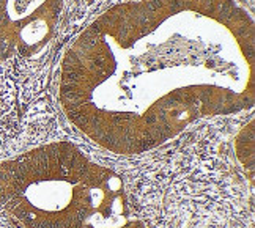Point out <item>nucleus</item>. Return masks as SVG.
Listing matches in <instances>:
<instances>
[{
  "label": "nucleus",
  "instance_id": "obj_1",
  "mask_svg": "<svg viewBox=\"0 0 255 228\" xmlns=\"http://www.w3.org/2000/svg\"><path fill=\"white\" fill-rule=\"evenodd\" d=\"M58 103L77 131L140 154L255 104V24L237 0H125L62 58Z\"/></svg>",
  "mask_w": 255,
  "mask_h": 228
},
{
  "label": "nucleus",
  "instance_id": "obj_2",
  "mask_svg": "<svg viewBox=\"0 0 255 228\" xmlns=\"http://www.w3.org/2000/svg\"><path fill=\"white\" fill-rule=\"evenodd\" d=\"M0 211L21 228H145L122 176L70 142L0 164Z\"/></svg>",
  "mask_w": 255,
  "mask_h": 228
},
{
  "label": "nucleus",
  "instance_id": "obj_3",
  "mask_svg": "<svg viewBox=\"0 0 255 228\" xmlns=\"http://www.w3.org/2000/svg\"><path fill=\"white\" fill-rule=\"evenodd\" d=\"M66 0H0V60L30 58L52 41Z\"/></svg>",
  "mask_w": 255,
  "mask_h": 228
},
{
  "label": "nucleus",
  "instance_id": "obj_4",
  "mask_svg": "<svg viewBox=\"0 0 255 228\" xmlns=\"http://www.w3.org/2000/svg\"><path fill=\"white\" fill-rule=\"evenodd\" d=\"M237 154L246 167H254V120L237 137Z\"/></svg>",
  "mask_w": 255,
  "mask_h": 228
}]
</instances>
